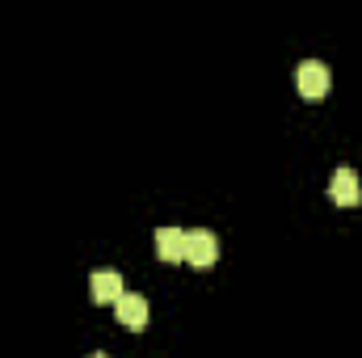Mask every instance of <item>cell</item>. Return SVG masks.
Here are the masks:
<instances>
[{
  "label": "cell",
  "instance_id": "cell-6",
  "mask_svg": "<svg viewBox=\"0 0 362 358\" xmlns=\"http://www.w3.org/2000/svg\"><path fill=\"white\" fill-rule=\"evenodd\" d=\"M156 258L160 262H185V232L181 228H156Z\"/></svg>",
  "mask_w": 362,
  "mask_h": 358
},
{
  "label": "cell",
  "instance_id": "cell-3",
  "mask_svg": "<svg viewBox=\"0 0 362 358\" xmlns=\"http://www.w3.org/2000/svg\"><path fill=\"white\" fill-rule=\"evenodd\" d=\"M329 198H333L337 207H358L362 202V181H358V173H354L350 165H341V169L333 173V181H329Z\"/></svg>",
  "mask_w": 362,
  "mask_h": 358
},
{
  "label": "cell",
  "instance_id": "cell-4",
  "mask_svg": "<svg viewBox=\"0 0 362 358\" xmlns=\"http://www.w3.org/2000/svg\"><path fill=\"white\" fill-rule=\"evenodd\" d=\"M89 291H93V299H97V304H118V299L127 295V287H122V274H118V270H93Z\"/></svg>",
  "mask_w": 362,
  "mask_h": 358
},
{
  "label": "cell",
  "instance_id": "cell-1",
  "mask_svg": "<svg viewBox=\"0 0 362 358\" xmlns=\"http://www.w3.org/2000/svg\"><path fill=\"white\" fill-rule=\"evenodd\" d=\"M219 262V236L211 228H189L185 232V266L206 270Z\"/></svg>",
  "mask_w": 362,
  "mask_h": 358
},
{
  "label": "cell",
  "instance_id": "cell-2",
  "mask_svg": "<svg viewBox=\"0 0 362 358\" xmlns=\"http://www.w3.org/2000/svg\"><path fill=\"white\" fill-rule=\"evenodd\" d=\"M333 85V76H329V68L320 64V59H303L299 68H295V89L303 101H320L325 93Z\"/></svg>",
  "mask_w": 362,
  "mask_h": 358
},
{
  "label": "cell",
  "instance_id": "cell-7",
  "mask_svg": "<svg viewBox=\"0 0 362 358\" xmlns=\"http://www.w3.org/2000/svg\"><path fill=\"white\" fill-rule=\"evenodd\" d=\"M89 358H110V354H89Z\"/></svg>",
  "mask_w": 362,
  "mask_h": 358
},
{
  "label": "cell",
  "instance_id": "cell-5",
  "mask_svg": "<svg viewBox=\"0 0 362 358\" xmlns=\"http://www.w3.org/2000/svg\"><path fill=\"white\" fill-rule=\"evenodd\" d=\"M114 316H118L127 329H144V325H148V299L135 295V291H127V295L114 304Z\"/></svg>",
  "mask_w": 362,
  "mask_h": 358
}]
</instances>
